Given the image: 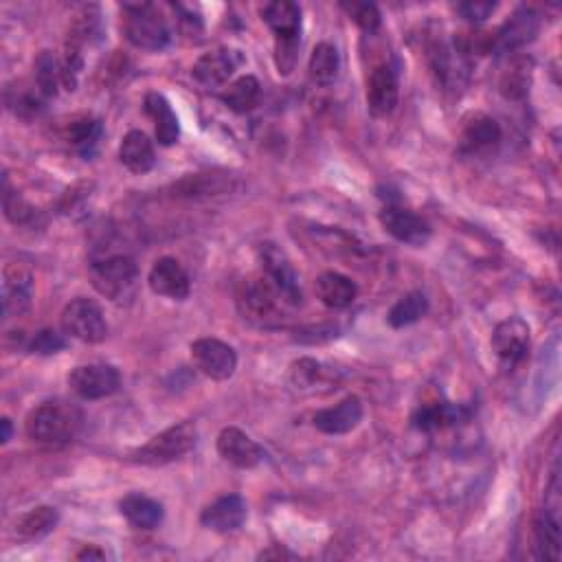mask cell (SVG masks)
Masks as SVG:
<instances>
[{
    "mask_svg": "<svg viewBox=\"0 0 562 562\" xmlns=\"http://www.w3.org/2000/svg\"><path fill=\"white\" fill-rule=\"evenodd\" d=\"M82 415L73 404L62 400L42 402L31 409L25 420V433L31 442L42 446H62L71 442L80 429Z\"/></svg>",
    "mask_w": 562,
    "mask_h": 562,
    "instance_id": "1",
    "label": "cell"
},
{
    "mask_svg": "<svg viewBox=\"0 0 562 562\" xmlns=\"http://www.w3.org/2000/svg\"><path fill=\"white\" fill-rule=\"evenodd\" d=\"M121 29L132 47L143 51H163L172 40L161 11L150 3L123 5Z\"/></svg>",
    "mask_w": 562,
    "mask_h": 562,
    "instance_id": "2",
    "label": "cell"
},
{
    "mask_svg": "<svg viewBox=\"0 0 562 562\" xmlns=\"http://www.w3.org/2000/svg\"><path fill=\"white\" fill-rule=\"evenodd\" d=\"M196 444H198L196 424L181 422L170 426V429H165L159 435H154L148 444L137 448V451L130 455V459L134 464H143V466H165L176 462V459H181L189 451H194Z\"/></svg>",
    "mask_w": 562,
    "mask_h": 562,
    "instance_id": "3",
    "label": "cell"
},
{
    "mask_svg": "<svg viewBox=\"0 0 562 562\" xmlns=\"http://www.w3.org/2000/svg\"><path fill=\"white\" fill-rule=\"evenodd\" d=\"M139 266L130 255H110L91 266V281L99 295L119 301L137 284Z\"/></svg>",
    "mask_w": 562,
    "mask_h": 562,
    "instance_id": "4",
    "label": "cell"
},
{
    "mask_svg": "<svg viewBox=\"0 0 562 562\" xmlns=\"http://www.w3.org/2000/svg\"><path fill=\"white\" fill-rule=\"evenodd\" d=\"M62 330L69 334L71 339H77L88 345H97L106 341L108 336V323L101 314V308L95 301L77 297L71 303H66L62 310Z\"/></svg>",
    "mask_w": 562,
    "mask_h": 562,
    "instance_id": "5",
    "label": "cell"
},
{
    "mask_svg": "<svg viewBox=\"0 0 562 562\" xmlns=\"http://www.w3.org/2000/svg\"><path fill=\"white\" fill-rule=\"evenodd\" d=\"M238 306L244 319L257 321L266 325L268 321L279 319L281 310L286 308V301L279 297L275 286L262 273L246 279L238 292Z\"/></svg>",
    "mask_w": 562,
    "mask_h": 562,
    "instance_id": "6",
    "label": "cell"
},
{
    "mask_svg": "<svg viewBox=\"0 0 562 562\" xmlns=\"http://www.w3.org/2000/svg\"><path fill=\"white\" fill-rule=\"evenodd\" d=\"M257 255H260L262 275L275 286L279 297L286 301V306H299L303 299L299 279H297L295 268L290 266L288 257L284 255V251H279L275 244L266 242L260 246Z\"/></svg>",
    "mask_w": 562,
    "mask_h": 562,
    "instance_id": "7",
    "label": "cell"
},
{
    "mask_svg": "<svg viewBox=\"0 0 562 562\" xmlns=\"http://www.w3.org/2000/svg\"><path fill=\"white\" fill-rule=\"evenodd\" d=\"M492 350L505 369H512L525 361L530 352V325L519 317L501 321L492 332Z\"/></svg>",
    "mask_w": 562,
    "mask_h": 562,
    "instance_id": "8",
    "label": "cell"
},
{
    "mask_svg": "<svg viewBox=\"0 0 562 562\" xmlns=\"http://www.w3.org/2000/svg\"><path fill=\"white\" fill-rule=\"evenodd\" d=\"M121 385V376L112 365L93 363L80 365L69 374V387L82 400H101L115 393Z\"/></svg>",
    "mask_w": 562,
    "mask_h": 562,
    "instance_id": "9",
    "label": "cell"
},
{
    "mask_svg": "<svg viewBox=\"0 0 562 562\" xmlns=\"http://www.w3.org/2000/svg\"><path fill=\"white\" fill-rule=\"evenodd\" d=\"M191 358L196 369L211 380H229L238 369V354L229 343L218 339H198L191 343Z\"/></svg>",
    "mask_w": 562,
    "mask_h": 562,
    "instance_id": "10",
    "label": "cell"
},
{
    "mask_svg": "<svg viewBox=\"0 0 562 562\" xmlns=\"http://www.w3.org/2000/svg\"><path fill=\"white\" fill-rule=\"evenodd\" d=\"M380 224L391 238L409 246H424L431 240V224L411 209H402L398 205H387L380 211Z\"/></svg>",
    "mask_w": 562,
    "mask_h": 562,
    "instance_id": "11",
    "label": "cell"
},
{
    "mask_svg": "<svg viewBox=\"0 0 562 562\" xmlns=\"http://www.w3.org/2000/svg\"><path fill=\"white\" fill-rule=\"evenodd\" d=\"M398 75L389 64H378L367 80V110L376 119L393 115L398 106Z\"/></svg>",
    "mask_w": 562,
    "mask_h": 562,
    "instance_id": "12",
    "label": "cell"
},
{
    "mask_svg": "<svg viewBox=\"0 0 562 562\" xmlns=\"http://www.w3.org/2000/svg\"><path fill=\"white\" fill-rule=\"evenodd\" d=\"M33 301V273L25 264H7L3 271V312L7 319L27 314Z\"/></svg>",
    "mask_w": 562,
    "mask_h": 562,
    "instance_id": "13",
    "label": "cell"
},
{
    "mask_svg": "<svg viewBox=\"0 0 562 562\" xmlns=\"http://www.w3.org/2000/svg\"><path fill=\"white\" fill-rule=\"evenodd\" d=\"M148 284L154 295L174 301L187 299L191 292L189 275L185 273L181 262H176L174 257H161V260L154 262L152 271L148 275Z\"/></svg>",
    "mask_w": 562,
    "mask_h": 562,
    "instance_id": "14",
    "label": "cell"
},
{
    "mask_svg": "<svg viewBox=\"0 0 562 562\" xmlns=\"http://www.w3.org/2000/svg\"><path fill=\"white\" fill-rule=\"evenodd\" d=\"M246 501L240 494H224V497L216 499L211 505H207L200 514V523L211 532L218 534H229L240 530L246 521Z\"/></svg>",
    "mask_w": 562,
    "mask_h": 562,
    "instance_id": "15",
    "label": "cell"
},
{
    "mask_svg": "<svg viewBox=\"0 0 562 562\" xmlns=\"http://www.w3.org/2000/svg\"><path fill=\"white\" fill-rule=\"evenodd\" d=\"M363 420V402L356 396H347L330 409L317 411L312 418L314 429L325 435H345L354 431Z\"/></svg>",
    "mask_w": 562,
    "mask_h": 562,
    "instance_id": "16",
    "label": "cell"
},
{
    "mask_svg": "<svg viewBox=\"0 0 562 562\" xmlns=\"http://www.w3.org/2000/svg\"><path fill=\"white\" fill-rule=\"evenodd\" d=\"M240 66V55L231 49H216L198 58L191 69L194 80L207 88H218L227 84Z\"/></svg>",
    "mask_w": 562,
    "mask_h": 562,
    "instance_id": "17",
    "label": "cell"
},
{
    "mask_svg": "<svg viewBox=\"0 0 562 562\" xmlns=\"http://www.w3.org/2000/svg\"><path fill=\"white\" fill-rule=\"evenodd\" d=\"M218 453L224 459L238 468H255L264 459L262 446L251 440L244 431L227 426L218 435Z\"/></svg>",
    "mask_w": 562,
    "mask_h": 562,
    "instance_id": "18",
    "label": "cell"
},
{
    "mask_svg": "<svg viewBox=\"0 0 562 562\" xmlns=\"http://www.w3.org/2000/svg\"><path fill=\"white\" fill-rule=\"evenodd\" d=\"M541 22L532 9H519L494 33V51H516L536 38Z\"/></svg>",
    "mask_w": 562,
    "mask_h": 562,
    "instance_id": "19",
    "label": "cell"
},
{
    "mask_svg": "<svg viewBox=\"0 0 562 562\" xmlns=\"http://www.w3.org/2000/svg\"><path fill=\"white\" fill-rule=\"evenodd\" d=\"M119 512L134 530H156L165 519L163 505L141 492H130L119 501Z\"/></svg>",
    "mask_w": 562,
    "mask_h": 562,
    "instance_id": "20",
    "label": "cell"
},
{
    "mask_svg": "<svg viewBox=\"0 0 562 562\" xmlns=\"http://www.w3.org/2000/svg\"><path fill=\"white\" fill-rule=\"evenodd\" d=\"M501 141V128L492 117L483 112H472L464 119L462 128V150L470 154H483L497 148Z\"/></svg>",
    "mask_w": 562,
    "mask_h": 562,
    "instance_id": "21",
    "label": "cell"
},
{
    "mask_svg": "<svg viewBox=\"0 0 562 562\" xmlns=\"http://www.w3.org/2000/svg\"><path fill=\"white\" fill-rule=\"evenodd\" d=\"M314 292H317V297L325 308L345 310L356 301L358 286L350 277L328 271L317 279V284H314Z\"/></svg>",
    "mask_w": 562,
    "mask_h": 562,
    "instance_id": "22",
    "label": "cell"
},
{
    "mask_svg": "<svg viewBox=\"0 0 562 562\" xmlns=\"http://www.w3.org/2000/svg\"><path fill=\"white\" fill-rule=\"evenodd\" d=\"M119 161L132 174H148L156 163L154 145L148 139V134L141 132V130L128 132L121 141Z\"/></svg>",
    "mask_w": 562,
    "mask_h": 562,
    "instance_id": "23",
    "label": "cell"
},
{
    "mask_svg": "<svg viewBox=\"0 0 562 562\" xmlns=\"http://www.w3.org/2000/svg\"><path fill=\"white\" fill-rule=\"evenodd\" d=\"M143 106L154 121L156 141L165 145V148H170V145H174L178 137H181V126H178V117L172 104L161 93H148L145 95Z\"/></svg>",
    "mask_w": 562,
    "mask_h": 562,
    "instance_id": "24",
    "label": "cell"
},
{
    "mask_svg": "<svg viewBox=\"0 0 562 562\" xmlns=\"http://www.w3.org/2000/svg\"><path fill=\"white\" fill-rule=\"evenodd\" d=\"M464 415L466 411L462 407H455V404L431 402L415 409V413L411 415V424L413 429H418L420 433H435L462 422Z\"/></svg>",
    "mask_w": 562,
    "mask_h": 562,
    "instance_id": "25",
    "label": "cell"
},
{
    "mask_svg": "<svg viewBox=\"0 0 562 562\" xmlns=\"http://www.w3.org/2000/svg\"><path fill=\"white\" fill-rule=\"evenodd\" d=\"M536 556L543 560H560V521L552 508L541 510L534 521Z\"/></svg>",
    "mask_w": 562,
    "mask_h": 562,
    "instance_id": "26",
    "label": "cell"
},
{
    "mask_svg": "<svg viewBox=\"0 0 562 562\" xmlns=\"http://www.w3.org/2000/svg\"><path fill=\"white\" fill-rule=\"evenodd\" d=\"M262 18L273 29L275 38H299L301 33V9L288 0H277L262 7Z\"/></svg>",
    "mask_w": 562,
    "mask_h": 562,
    "instance_id": "27",
    "label": "cell"
},
{
    "mask_svg": "<svg viewBox=\"0 0 562 562\" xmlns=\"http://www.w3.org/2000/svg\"><path fill=\"white\" fill-rule=\"evenodd\" d=\"M260 97H262V86L253 75L238 77V80L224 88L220 95L222 104L229 110L238 112V115H246V112H251L257 104H260Z\"/></svg>",
    "mask_w": 562,
    "mask_h": 562,
    "instance_id": "28",
    "label": "cell"
},
{
    "mask_svg": "<svg viewBox=\"0 0 562 562\" xmlns=\"http://www.w3.org/2000/svg\"><path fill=\"white\" fill-rule=\"evenodd\" d=\"M308 71H310V80L317 86H332L341 71L339 49L330 42L317 44L310 55Z\"/></svg>",
    "mask_w": 562,
    "mask_h": 562,
    "instance_id": "29",
    "label": "cell"
},
{
    "mask_svg": "<svg viewBox=\"0 0 562 562\" xmlns=\"http://www.w3.org/2000/svg\"><path fill=\"white\" fill-rule=\"evenodd\" d=\"M58 521H60L58 510L51 508V505H40V508L20 516V521L16 523L18 541H25V543L38 541V538L53 532Z\"/></svg>",
    "mask_w": 562,
    "mask_h": 562,
    "instance_id": "30",
    "label": "cell"
},
{
    "mask_svg": "<svg viewBox=\"0 0 562 562\" xmlns=\"http://www.w3.org/2000/svg\"><path fill=\"white\" fill-rule=\"evenodd\" d=\"M231 189V176H218V174H196L187 176L181 183L174 185L176 196L183 198H211L218 194H227Z\"/></svg>",
    "mask_w": 562,
    "mask_h": 562,
    "instance_id": "31",
    "label": "cell"
},
{
    "mask_svg": "<svg viewBox=\"0 0 562 562\" xmlns=\"http://www.w3.org/2000/svg\"><path fill=\"white\" fill-rule=\"evenodd\" d=\"M532 84V60L512 58L501 75L499 88L508 99H523Z\"/></svg>",
    "mask_w": 562,
    "mask_h": 562,
    "instance_id": "32",
    "label": "cell"
},
{
    "mask_svg": "<svg viewBox=\"0 0 562 562\" xmlns=\"http://www.w3.org/2000/svg\"><path fill=\"white\" fill-rule=\"evenodd\" d=\"M101 123L93 117H82L71 121V126L66 128V141H69L77 154H82L84 159H91L93 152L97 150L99 139H101Z\"/></svg>",
    "mask_w": 562,
    "mask_h": 562,
    "instance_id": "33",
    "label": "cell"
},
{
    "mask_svg": "<svg viewBox=\"0 0 562 562\" xmlns=\"http://www.w3.org/2000/svg\"><path fill=\"white\" fill-rule=\"evenodd\" d=\"M429 312V299H426L424 292H409L404 295L396 306H393L387 314V321L391 328H407V325L418 323L424 314Z\"/></svg>",
    "mask_w": 562,
    "mask_h": 562,
    "instance_id": "34",
    "label": "cell"
},
{
    "mask_svg": "<svg viewBox=\"0 0 562 562\" xmlns=\"http://www.w3.org/2000/svg\"><path fill=\"white\" fill-rule=\"evenodd\" d=\"M62 84V64L53 58V53L42 51L36 60V86L40 93L51 99L58 95V86Z\"/></svg>",
    "mask_w": 562,
    "mask_h": 562,
    "instance_id": "35",
    "label": "cell"
},
{
    "mask_svg": "<svg viewBox=\"0 0 562 562\" xmlns=\"http://www.w3.org/2000/svg\"><path fill=\"white\" fill-rule=\"evenodd\" d=\"M44 97L38 86L31 88H7V106L16 112L18 117H33L44 108Z\"/></svg>",
    "mask_w": 562,
    "mask_h": 562,
    "instance_id": "36",
    "label": "cell"
},
{
    "mask_svg": "<svg viewBox=\"0 0 562 562\" xmlns=\"http://www.w3.org/2000/svg\"><path fill=\"white\" fill-rule=\"evenodd\" d=\"M3 209L7 220L14 224H27L33 220V216H36V209H33L16 189L9 187L7 176L3 178Z\"/></svg>",
    "mask_w": 562,
    "mask_h": 562,
    "instance_id": "37",
    "label": "cell"
},
{
    "mask_svg": "<svg viewBox=\"0 0 562 562\" xmlns=\"http://www.w3.org/2000/svg\"><path fill=\"white\" fill-rule=\"evenodd\" d=\"M299 62V38H275V66L279 75H290Z\"/></svg>",
    "mask_w": 562,
    "mask_h": 562,
    "instance_id": "38",
    "label": "cell"
},
{
    "mask_svg": "<svg viewBox=\"0 0 562 562\" xmlns=\"http://www.w3.org/2000/svg\"><path fill=\"white\" fill-rule=\"evenodd\" d=\"M341 7L347 11V16H350L363 31L372 33L380 27L382 18H380V11L374 3H343Z\"/></svg>",
    "mask_w": 562,
    "mask_h": 562,
    "instance_id": "39",
    "label": "cell"
},
{
    "mask_svg": "<svg viewBox=\"0 0 562 562\" xmlns=\"http://www.w3.org/2000/svg\"><path fill=\"white\" fill-rule=\"evenodd\" d=\"M66 347V339L64 334L55 332V330H40L33 336L31 343H29V350L33 354H40V356H51V354H58Z\"/></svg>",
    "mask_w": 562,
    "mask_h": 562,
    "instance_id": "40",
    "label": "cell"
},
{
    "mask_svg": "<svg viewBox=\"0 0 562 562\" xmlns=\"http://www.w3.org/2000/svg\"><path fill=\"white\" fill-rule=\"evenodd\" d=\"M292 385L297 389H308L317 385V380L321 378V365L317 361H312V358H301L295 365H292Z\"/></svg>",
    "mask_w": 562,
    "mask_h": 562,
    "instance_id": "41",
    "label": "cell"
},
{
    "mask_svg": "<svg viewBox=\"0 0 562 562\" xmlns=\"http://www.w3.org/2000/svg\"><path fill=\"white\" fill-rule=\"evenodd\" d=\"M494 9H497V3H488V0H468V3L455 5L457 14L470 25H479V22L488 20L494 14Z\"/></svg>",
    "mask_w": 562,
    "mask_h": 562,
    "instance_id": "42",
    "label": "cell"
},
{
    "mask_svg": "<svg viewBox=\"0 0 562 562\" xmlns=\"http://www.w3.org/2000/svg\"><path fill=\"white\" fill-rule=\"evenodd\" d=\"M75 558H77V560H104L106 554H104V552H99L97 547H86V549H82V552L77 554Z\"/></svg>",
    "mask_w": 562,
    "mask_h": 562,
    "instance_id": "43",
    "label": "cell"
},
{
    "mask_svg": "<svg viewBox=\"0 0 562 562\" xmlns=\"http://www.w3.org/2000/svg\"><path fill=\"white\" fill-rule=\"evenodd\" d=\"M0 426H3V435H0V442L7 444V442L11 440V433H14V426H11V420H9V418L0 420Z\"/></svg>",
    "mask_w": 562,
    "mask_h": 562,
    "instance_id": "44",
    "label": "cell"
},
{
    "mask_svg": "<svg viewBox=\"0 0 562 562\" xmlns=\"http://www.w3.org/2000/svg\"><path fill=\"white\" fill-rule=\"evenodd\" d=\"M260 558H292V554H288L286 549H268V552H262Z\"/></svg>",
    "mask_w": 562,
    "mask_h": 562,
    "instance_id": "45",
    "label": "cell"
}]
</instances>
